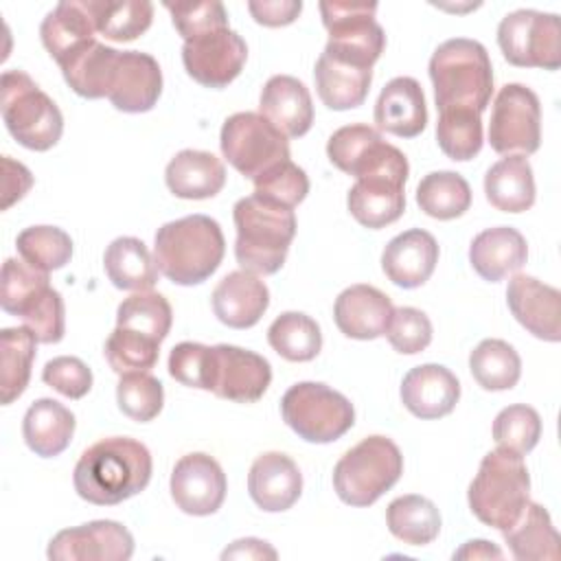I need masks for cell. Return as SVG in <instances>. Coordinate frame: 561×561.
Returning <instances> with one entry per match:
<instances>
[{"label":"cell","instance_id":"cell-17","mask_svg":"<svg viewBox=\"0 0 561 561\" xmlns=\"http://www.w3.org/2000/svg\"><path fill=\"white\" fill-rule=\"evenodd\" d=\"M171 497L186 515H213L226 500V473L219 462L202 451L182 456L171 473Z\"/></svg>","mask_w":561,"mask_h":561},{"label":"cell","instance_id":"cell-22","mask_svg":"<svg viewBox=\"0 0 561 561\" xmlns=\"http://www.w3.org/2000/svg\"><path fill=\"white\" fill-rule=\"evenodd\" d=\"M438 263L436 239L421 228L405 230L388 241L381 254V270L390 283L403 289L421 287Z\"/></svg>","mask_w":561,"mask_h":561},{"label":"cell","instance_id":"cell-34","mask_svg":"<svg viewBox=\"0 0 561 561\" xmlns=\"http://www.w3.org/2000/svg\"><path fill=\"white\" fill-rule=\"evenodd\" d=\"M121 50L101 42L88 44L83 50L66 59L59 68L66 83L83 99H103L112 90Z\"/></svg>","mask_w":561,"mask_h":561},{"label":"cell","instance_id":"cell-46","mask_svg":"<svg viewBox=\"0 0 561 561\" xmlns=\"http://www.w3.org/2000/svg\"><path fill=\"white\" fill-rule=\"evenodd\" d=\"M15 248L31 267L42 272L59 270L72 256V239L57 226L24 228L15 239Z\"/></svg>","mask_w":561,"mask_h":561},{"label":"cell","instance_id":"cell-23","mask_svg":"<svg viewBox=\"0 0 561 561\" xmlns=\"http://www.w3.org/2000/svg\"><path fill=\"white\" fill-rule=\"evenodd\" d=\"M399 392L408 412L430 421L447 416L456 408L460 383L449 368L440 364H421L405 373Z\"/></svg>","mask_w":561,"mask_h":561},{"label":"cell","instance_id":"cell-21","mask_svg":"<svg viewBox=\"0 0 561 561\" xmlns=\"http://www.w3.org/2000/svg\"><path fill=\"white\" fill-rule=\"evenodd\" d=\"M248 493L265 513L287 511L302 493V473L298 465L280 451L261 454L250 467Z\"/></svg>","mask_w":561,"mask_h":561},{"label":"cell","instance_id":"cell-9","mask_svg":"<svg viewBox=\"0 0 561 561\" xmlns=\"http://www.w3.org/2000/svg\"><path fill=\"white\" fill-rule=\"evenodd\" d=\"M375 2H320L329 42L322 53L362 68H373L386 48V33L375 20Z\"/></svg>","mask_w":561,"mask_h":561},{"label":"cell","instance_id":"cell-55","mask_svg":"<svg viewBox=\"0 0 561 561\" xmlns=\"http://www.w3.org/2000/svg\"><path fill=\"white\" fill-rule=\"evenodd\" d=\"M24 327L31 329V333L42 344H57L64 337L66 331V311H64V298L57 289H48L33 309L22 318Z\"/></svg>","mask_w":561,"mask_h":561},{"label":"cell","instance_id":"cell-28","mask_svg":"<svg viewBox=\"0 0 561 561\" xmlns=\"http://www.w3.org/2000/svg\"><path fill=\"white\" fill-rule=\"evenodd\" d=\"M39 37L48 55L61 66L66 59L96 42V24L88 0H64L46 13Z\"/></svg>","mask_w":561,"mask_h":561},{"label":"cell","instance_id":"cell-25","mask_svg":"<svg viewBox=\"0 0 561 561\" xmlns=\"http://www.w3.org/2000/svg\"><path fill=\"white\" fill-rule=\"evenodd\" d=\"M210 298L217 320L230 329L254 327L270 307L267 285L245 270L226 274L213 289Z\"/></svg>","mask_w":561,"mask_h":561},{"label":"cell","instance_id":"cell-53","mask_svg":"<svg viewBox=\"0 0 561 561\" xmlns=\"http://www.w3.org/2000/svg\"><path fill=\"white\" fill-rule=\"evenodd\" d=\"M171 22L182 39H193L206 31L228 26V13L221 2H164Z\"/></svg>","mask_w":561,"mask_h":561},{"label":"cell","instance_id":"cell-29","mask_svg":"<svg viewBox=\"0 0 561 561\" xmlns=\"http://www.w3.org/2000/svg\"><path fill=\"white\" fill-rule=\"evenodd\" d=\"M528 245L519 230L511 226L486 228L469 245V263L489 283H497L526 265Z\"/></svg>","mask_w":561,"mask_h":561},{"label":"cell","instance_id":"cell-10","mask_svg":"<svg viewBox=\"0 0 561 561\" xmlns=\"http://www.w3.org/2000/svg\"><path fill=\"white\" fill-rule=\"evenodd\" d=\"M224 158L245 178L254 180L280 160H289L287 136L259 112H237L221 125Z\"/></svg>","mask_w":561,"mask_h":561},{"label":"cell","instance_id":"cell-51","mask_svg":"<svg viewBox=\"0 0 561 561\" xmlns=\"http://www.w3.org/2000/svg\"><path fill=\"white\" fill-rule=\"evenodd\" d=\"M386 337L397 353L414 355L430 346L432 342V322L416 307H397L392 311Z\"/></svg>","mask_w":561,"mask_h":561},{"label":"cell","instance_id":"cell-42","mask_svg":"<svg viewBox=\"0 0 561 561\" xmlns=\"http://www.w3.org/2000/svg\"><path fill=\"white\" fill-rule=\"evenodd\" d=\"M267 342L287 362H311L322 348V333L311 316L285 311L270 324Z\"/></svg>","mask_w":561,"mask_h":561},{"label":"cell","instance_id":"cell-11","mask_svg":"<svg viewBox=\"0 0 561 561\" xmlns=\"http://www.w3.org/2000/svg\"><path fill=\"white\" fill-rule=\"evenodd\" d=\"M497 46L504 59L519 68L557 70L561 66L559 15L535 9H517L502 18Z\"/></svg>","mask_w":561,"mask_h":561},{"label":"cell","instance_id":"cell-26","mask_svg":"<svg viewBox=\"0 0 561 561\" xmlns=\"http://www.w3.org/2000/svg\"><path fill=\"white\" fill-rule=\"evenodd\" d=\"M259 114L287 138L305 136L313 125V103L307 85L289 75H274L261 90Z\"/></svg>","mask_w":561,"mask_h":561},{"label":"cell","instance_id":"cell-48","mask_svg":"<svg viewBox=\"0 0 561 561\" xmlns=\"http://www.w3.org/2000/svg\"><path fill=\"white\" fill-rule=\"evenodd\" d=\"M541 438V416L526 403L504 408L493 421V440L500 449L513 454H528Z\"/></svg>","mask_w":561,"mask_h":561},{"label":"cell","instance_id":"cell-41","mask_svg":"<svg viewBox=\"0 0 561 561\" xmlns=\"http://www.w3.org/2000/svg\"><path fill=\"white\" fill-rule=\"evenodd\" d=\"M469 370L484 390H511L519 381L522 359L508 342L489 337L471 351Z\"/></svg>","mask_w":561,"mask_h":561},{"label":"cell","instance_id":"cell-33","mask_svg":"<svg viewBox=\"0 0 561 561\" xmlns=\"http://www.w3.org/2000/svg\"><path fill=\"white\" fill-rule=\"evenodd\" d=\"M484 195L489 204L502 213H524L535 204V178L526 156L513 153L484 175Z\"/></svg>","mask_w":561,"mask_h":561},{"label":"cell","instance_id":"cell-44","mask_svg":"<svg viewBox=\"0 0 561 561\" xmlns=\"http://www.w3.org/2000/svg\"><path fill=\"white\" fill-rule=\"evenodd\" d=\"M173 311L169 300L158 291H136L116 309V327L138 331L162 344L169 335Z\"/></svg>","mask_w":561,"mask_h":561},{"label":"cell","instance_id":"cell-37","mask_svg":"<svg viewBox=\"0 0 561 561\" xmlns=\"http://www.w3.org/2000/svg\"><path fill=\"white\" fill-rule=\"evenodd\" d=\"M388 530L408 546H427L440 533V513L423 495L410 493L392 500L386 508Z\"/></svg>","mask_w":561,"mask_h":561},{"label":"cell","instance_id":"cell-35","mask_svg":"<svg viewBox=\"0 0 561 561\" xmlns=\"http://www.w3.org/2000/svg\"><path fill=\"white\" fill-rule=\"evenodd\" d=\"M103 265L112 285L125 291H149L158 283V263L136 237L114 239L105 248Z\"/></svg>","mask_w":561,"mask_h":561},{"label":"cell","instance_id":"cell-24","mask_svg":"<svg viewBox=\"0 0 561 561\" xmlns=\"http://www.w3.org/2000/svg\"><path fill=\"white\" fill-rule=\"evenodd\" d=\"M392 311V300L381 289L364 283L346 287L333 305L337 329L353 340H375L386 335Z\"/></svg>","mask_w":561,"mask_h":561},{"label":"cell","instance_id":"cell-20","mask_svg":"<svg viewBox=\"0 0 561 561\" xmlns=\"http://www.w3.org/2000/svg\"><path fill=\"white\" fill-rule=\"evenodd\" d=\"M162 94V70L158 61L140 50H121L110 103L127 114L149 112Z\"/></svg>","mask_w":561,"mask_h":561},{"label":"cell","instance_id":"cell-18","mask_svg":"<svg viewBox=\"0 0 561 561\" xmlns=\"http://www.w3.org/2000/svg\"><path fill=\"white\" fill-rule=\"evenodd\" d=\"M506 305L513 318L535 337L561 340V294L528 274H515L506 287Z\"/></svg>","mask_w":561,"mask_h":561},{"label":"cell","instance_id":"cell-6","mask_svg":"<svg viewBox=\"0 0 561 561\" xmlns=\"http://www.w3.org/2000/svg\"><path fill=\"white\" fill-rule=\"evenodd\" d=\"M0 110L9 134L31 151H48L64 131L57 103L39 90L24 70H4L0 79Z\"/></svg>","mask_w":561,"mask_h":561},{"label":"cell","instance_id":"cell-36","mask_svg":"<svg viewBox=\"0 0 561 561\" xmlns=\"http://www.w3.org/2000/svg\"><path fill=\"white\" fill-rule=\"evenodd\" d=\"M504 539L519 561L559 559V533L554 530L548 511L537 502L526 504L519 519L504 530Z\"/></svg>","mask_w":561,"mask_h":561},{"label":"cell","instance_id":"cell-12","mask_svg":"<svg viewBox=\"0 0 561 561\" xmlns=\"http://www.w3.org/2000/svg\"><path fill=\"white\" fill-rule=\"evenodd\" d=\"M491 149L504 156H530L541 145V105L539 96L522 85L506 83L493 101L489 121Z\"/></svg>","mask_w":561,"mask_h":561},{"label":"cell","instance_id":"cell-59","mask_svg":"<svg viewBox=\"0 0 561 561\" xmlns=\"http://www.w3.org/2000/svg\"><path fill=\"white\" fill-rule=\"evenodd\" d=\"M454 559H502V550L486 539H471L454 552Z\"/></svg>","mask_w":561,"mask_h":561},{"label":"cell","instance_id":"cell-5","mask_svg":"<svg viewBox=\"0 0 561 561\" xmlns=\"http://www.w3.org/2000/svg\"><path fill=\"white\" fill-rule=\"evenodd\" d=\"M471 513L486 526L508 530L530 502V476L519 454L489 451L467 491Z\"/></svg>","mask_w":561,"mask_h":561},{"label":"cell","instance_id":"cell-40","mask_svg":"<svg viewBox=\"0 0 561 561\" xmlns=\"http://www.w3.org/2000/svg\"><path fill=\"white\" fill-rule=\"evenodd\" d=\"M96 33L112 42H131L140 37L153 20V4L147 0H88Z\"/></svg>","mask_w":561,"mask_h":561},{"label":"cell","instance_id":"cell-4","mask_svg":"<svg viewBox=\"0 0 561 561\" xmlns=\"http://www.w3.org/2000/svg\"><path fill=\"white\" fill-rule=\"evenodd\" d=\"M232 219L237 228L234 256L241 270L256 276L276 274L296 237L294 208L250 195L234 204Z\"/></svg>","mask_w":561,"mask_h":561},{"label":"cell","instance_id":"cell-52","mask_svg":"<svg viewBox=\"0 0 561 561\" xmlns=\"http://www.w3.org/2000/svg\"><path fill=\"white\" fill-rule=\"evenodd\" d=\"M210 368H213V346L199 342H180L169 355V375L199 390H210Z\"/></svg>","mask_w":561,"mask_h":561},{"label":"cell","instance_id":"cell-58","mask_svg":"<svg viewBox=\"0 0 561 561\" xmlns=\"http://www.w3.org/2000/svg\"><path fill=\"white\" fill-rule=\"evenodd\" d=\"M221 559H276V550L261 539L245 537L221 552Z\"/></svg>","mask_w":561,"mask_h":561},{"label":"cell","instance_id":"cell-1","mask_svg":"<svg viewBox=\"0 0 561 561\" xmlns=\"http://www.w3.org/2000/svg\"><path fill=\"white\" fill-rule=\"evenodd\" d=\"M151 454L140 440L112 436L81 454L72 482L81 500L96 506H114L140 493L151 480Z\"/></svg>","mask_w":561,"mask_h":561},{"label":"cell","instance_id":"cell-3","mask_svg":"<svg viewBox=\"0 0 561 561\" xmlns=\"http://www.w3.org/2000/svg\"><path fill=\"white\" fill-rule=\"evenodd\" d=\"M436 110H473L482 114L493 94V68L486 48L467 37L443 42L430 59Z\"/></svg>","mask_w":561,"mask_h":561},{"label":"cell","instance_id":"cell-50","mask_svg":"<svg viewBox=\"0 0 561 561\" xmlns=\"http://www.w3.org/2000/svg\"><path fill=\"white\" fill-rule=\"evenodd\" d=\"M254 193L259 199L294 208L298 206L309 193V178L307 173L294 164L291 160H280L274 167L259 173L254 180Z\"/></svg>","mask_w":561,"mask_h":561},{"label":"cell","instance_id":"cell-2","mask_svg":"<svg viewBox=\"0 0 561 561\" xmlns=\"http://www.w3.org/2000/svg\"><path fill=\"white\" fill-rule=\"evenodd\" d=\"M226 239L208 215H186L158 228L153 259L158 270L175 285H199L221 265Z\"/></svg>","mask_w":561,"mask_h":561},{"label":"cell","instance_id":"cell-13","mask_svg":"<svg viewBox=\"0 0 561 561\" xmlns=\"http://www.w3.org/2000/svg\"><path fill=\"white\" fill-rule=\"evenodd\" d=\"M327 156L331 164L355 180L375 173H410L405 153L386 142L375 127L362 123L335 129L327 142Z\"/></svg>","mask_w":561,"mask_h":561},{"label":"cell","instance_id":"cell-32","mask_svg":"<svg viewBox=\"0 0 561 561\" xmlns=\"http://www.w3.org/2000/svg\"><path fill=\"white\" fill-rule=\"evenodd\" d=\"M75 414L55 399H37L22 421V436L31 451L42 458L59 456L72 440Z\"/></svg>","mask_w":561,"mask_h":561},{"label":"cell","instance_id":"cell-47","mask_svg":"<svg viewBox=\"0 0 561 561\" xmlns=\"http://www.w3.org/2000/svg\"><path fill=\"white\" fill-rule=\"evenodd\" d=\"M160 355V342L131 329L116 327L105 340V359L118 375L149 373Z\"/></svg>","mask_w":561,"mask_h":561},{"label":"cell","instance_id":"cell-16","mask_svg":"<svg viewBox=\"0 0 561 561\" xmlns=\"http://www.w3.org/2000/svg\"><path fill=\"white\" fill-rule=\"evenodd\" d=\"M272 381L270 362L248 348L232 344L213 346L210 392L234 403L259 401Z\"/></svg>","mask_w":561,"mask_h":561},{"label":"cell","instance_id":"cell-39","mask_svg":"<svg viewBox=\"0 0 561 561\" xmlns=\"http://www.w3.org/2000/svg\"><path fill=\"white\" fill-rule=\"evenodd\" d=\"M419 208L440 221L465 215L471 206L469 182L454 171H432L416 186Z\"/></svg>","mask_w":561,"mask_h":561},{"label":"cell","instance_id":"cell-8","mask_svg":"<svg viewBox=\"0 0 561 561\" xmlns=\"http://www.w3.org/2000/svg\"><path fill=\"white\" fill-rule=\"evenodd\" d=\"M283 421L307 443H333L355 423L353 403L318 381L294 383L280 399Z\"/></svg>","mask_w":561,"mask_h":561},{"label":"cell","instance_id":"cell-54","mask_svg":"<svg viewBox=\"0 0 561 561\" xmlns=\"http://www.w3.org/2000/svg\"><path fill=\"white\" fill-rule=\"evenodd\" d=\"M42 381L68 399H81L92 388V370L72 355H59L46 362Z\"/></svg>","mask_w":561,"mask_h":561},{"label":"cell","instance_id":"cell-31","mask_svg":"<svg viewBox=\"0 0 561 561\" xmlns=\"http://www.w3.org/2000/svg\"><path fill=\"white\" fill-rule=\"evenodd\" d=\"M313 81L320 101L329 110H353L368 96L373 68L353 66L322 53L313 68Z\"/></svg>","mask_w":561,"mask_h":561},{"label":"cell","instance_id":"cell-49","mask_svg":"<svg viewBox=\"0 0 561 561\" xmlns=\"http://www.w3.org/2000/svg\"><path fill=\"white\" fill-rule=\"evenodd\" d=\"M116 403L125 416L138 423L153 421L164 405V388L149 373H125L116 386Z\"/></svg>","mask_w":561,"mask_h":561},{"label":"cell","instance_id":"cell-14","mask_svg":"<svg viewBox=\"0 0 561 561\" xmlns=\"http://www.w3.org/2000/svg\"><path fill=\"white\" fill-rule=\"evenodd\" d=\"M248 59V46L230 26L206 31L182 46V64L191 79L204 88H226L232 83Z\"/></svg>","mask_w":561,"mask_h":561},{"label":"cell","instance_id":"cell-38","mask_svg":"<svg viewBox=\"0 0 561 561\" xmlns=\"http://www.w3.org/2000/svg\"><path fill=\"white\" fill-rule=\"evenodd\" d=\"M37 337L26 327L0 331V392L2 405L13 403L28 386Z\"/></svg>","mask_w":561,"mask_h":561},{"label":"cell","instance_id":"cell-30","mask_svg":"<svg viewBox=\"0 0 561 561\" xmlns=\"http://www.w3.org/2000/svg\"><path fill=\"white\" fill-rule=\"evenodd\" d=\"M164 182L175 197L208 199L224 188L226 167L210 151L182 149L167 164Z\"/></svg>","mask_w":561,"mask_h":561},{"label":"cell","instance_id":"cell-45","mask_svg":"<svg viewBox=\"0 0 561 561\" xmlns=\"http://www.w3.org/2000/svg\"><path fill=\"white\" fill-rule=\"evenodd\" d=\"M440 151L458 162L476 158L482 149V121L473 110H440L436 123Z\"/></svg>","mask_w":561,"mask_h":561},{"label":"cell","instance_id":"cell-27","mask_svg":"<svg viewBox=\"0 0 561 561\" xmlns=\"http://www.w3.org/2000/svg\"><path fill=\"white\" fill-rule=\"evenodd\" d=\"M375 123L399 138H416L427 125L423 88L412 77L390 79L375 103Z\"/></svg>","mask_w":561,"mask_h":561},{"label":"cell","instance_id":"cell-19","mask_svg":"<svg viewBox=\"0 0 561 561\" xmlns=\"http://www.w3.org/2000/svg\"><path fill=\"white\" fill-rule=\"evenodd\" d=\"M405 180L408 175L399 173H375L355 180L346 195L355 221L370 230L394 224L405 210Z\"/></svg>","mask_w":561,"mask_h":561},{"label":"cell","instance_id":"cell-43","mask_svg":"<svg viewBox=\"0 0 561 561\" xmlns=\"http://www.w3.org/2000/svg\"><path fill=\"white\" fill-rule=\"evenodd\" d=\"M50 289L48 272L31 267L24 259H7L2 265L0 305L9 316L24 318Z\"/></svg>","mask_w":561,"mask_h":561},{"label":"cell","instance_id":"cell-15","mask_svg":"<svg viewBox=\"0 0 561 561\" xmlns=\"http://www.w3.org/2000/svg\"><path fill=\"white\" fill-rule=\"evenodd\" d=\"M46 554L53 561H127L134 554V537L118 522L94 519L59 530Z\"/></svg>","mask_w":561,"mask_h":561},{"label":"cell","instance_id":"cell-57","mask_svg":"<svg viewBox=\"0 0 561 561\" xmlns=\"http://www.w3.org/2000/svg\"><path fill=\"white\" fill-rule=\"evenodd\" d=\"M31 186H33L31 171L22 162H15L9 156H2V204H0V208L7 210L11 204L20 202L28 193Z\"/></svg>","mask_w":561,"mask_h":561},{"label":"cell","instance_id":"cell-56","mask_svg":"<svg viewBox=\"0 0 561 561\" xmlns=\"http://www.w3.org/2000/svg\"><path fill=\"white\" fill-rule=\"evenodd\" d=\"M248 9L259 24L276 28V26L291 24L302 11V2L300 0H261V2H248Z\"/></svg>","mask_w":561,"mask_h":561},{"label":"cell","instance_id":"cell-7","mask_svg":"<svg viewBox=\"0 0 561 561\" xmlns=\"http://www.w3.org/2000/svg\"><path fill=\"white\" fill-rule=\"evenodd\" d=\"M403 473L401 449L386 436H366L351 447L333 469V489L344 504L370 506L390 491Z\"/></svg>","mask_w":561,"mask_h":561}]
</instances>
